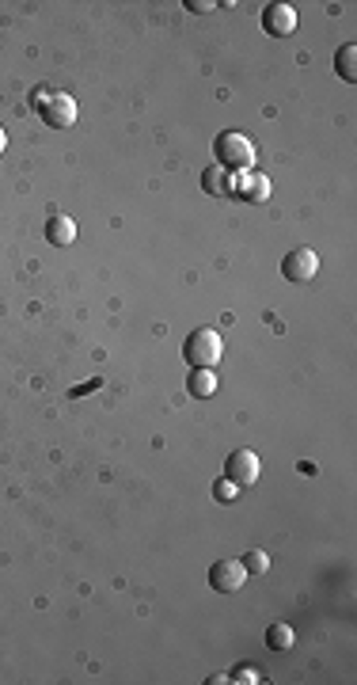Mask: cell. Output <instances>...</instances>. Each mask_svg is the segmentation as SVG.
Masks as SVG:
<instances>
[{
  "instance_id": "obj_3",
  "label": "cell",
  "mask_w": 357,
  "mask_h": 685,
  "mask_svg": "<svg viewBox=\"0 0 357 685\" xmlns=\"http://www.w3.org/2000/svg\"><path fill=\"white\" fill-rule=\"evenodd\" d=\"M262 465H259V453L254 450H232L224 461V480H232L236 488H251L259 480Z\"/></svg>"
},
{
  "instance_id": "obj_1",
  "label": "cell",
  "mask_w": 357,
  "mask_h": 685,
  "mask_svg": "<svg viewBox=\"0 0 357 685\" xmlns=\"http://www.w3.org/2000/svg\"><path fill=\"white\" fill-rule=\"evenodd\" d=\"M213 164H221L224 172H251L254 168V142L244 130H224L213 137Z\"/></svg>"
},
{
  "instance_id": "obj_8",
  "label": "cell",
  "mask_w": 357,
  "mask_h": 685,
  "mask_svg": "<svg viewBox=\"0 0 357 685\" xmlns=\"http://www.w3.org/2000/svg\"><path fill=\"white\" fill-rule=\"evenodd\" d=\"M46 240L54 248H69L76 240V221L69 218V213H54V218L46 221Z\"/></svg>"
},
{
  "instance_id": "obj_19",
  "label": "cell",
  "mask_w": 357,
  "mask_h": 685,
  "mask_svg": "<svg viewBox=\"0 0 357 685\" xmlns=\"http://www.w3.org/2000/svg\"><path fill=\"white\" fill-rule=\"evenodd\" d=\"M8 149V134H4V126H0V152Z\"/></svg>"
},
{
  "instance_id": "obj_11",
  "label": "cell",
  "mask_w": 357,
  "mask_h": 685,
  "mask_svg": "<svg viewBox=\"0 0 357 685\" xmlns=\"http://www.w3.org/2000/svg\"><path fill=\"white\" fill-rule=\"evenodd\" d=\"M335 69H338V76L342 81H357V46L353 42H346V46H338V54H335Z\"/></svg>"
},
{
  "instance_id": "obj_12",
  "label": "cell",
  "mask_w": 357,
  "mask_h": 685,
  "mask_svg": "<svg viewBox=\"0 0 357 685\" xmlns=\"http://www.w3.org/2000/svg\"><path fill=\"white\" fill-rule=\"evenodd\" d=\"M270 180H266V175L262 172H251L247 175V187H244V195H239V198H247V202H266V198H270Z\"/></svg>"
},
{
  "instance_id": "obj_6",
  "label": "cell",
  "mask_w": 357,
  "mask_h": 685,
  "mask_svg": "<svg viewBox=\"0 0 357 685\" xmlns=\"http://www.w3.org/2000/svg\"><path fill=\"white\" fill-rule=\"evenodd\" d=\"M297 8L292 4H266L262 8V31L266 35H274V38H289L292 31H297Z\"/></svg>"
},
{
  "instance_id": "obj_4",
  "label": "cell",
  "mask_w": 357,
  "mask_h": 685,
  "mask_svg": "<svg viewBox=\"0 0 357 685\" xmlns=\"http://www.w3.org/2000/svg\"><path fill=\"white\" fill-rule=\"evenodd\" d=\"M282 274H285V282H312L320 274V256L312 248H292L282 259Z\"/></svg>"
},
{
  "instance_id": "obj_14",
  "label": "cell",
  "mask_w": 357,
  "mask_h": 685,
  "mask_svg": "<svg viewBox=\"0 0 357 685\" xmlns=\"http://www.w3.org/2000/svg\"><path fill=\"white\" fill-rule=\"evenodd\" d=\"M239 564H244L247 575H266V571H270V560H266V552H259V549H251Z\"/></svg>"
},
{
  "instance_id": "obj_13",
  "label": "cell",
  "mask_w": 357,
  "mask_h": 685,
  "mask_svg": "<svg viewBox=\"0 0 357 685\" xmlns=\"http://www.w3.org/2000/svg\"><path fill=\"white\" fill-rule=\"evenodd\" d=\"M292 640H297V636H292V628H289V625H282V620L266 628V643H270V651H289Z\"/></svg>"
},
{
  "instance_id": "obj_5",
  "label": "cell",
  "mask_w": 357,
  "mask_h": 685,
  "mask_svg": "<svg viewBox=\"0 0 357 685\" xmlns=\"http://www.w3.org/2000/svg\"><path fill=\"white\" fill-rule=\"evenodd\" d=\"M244 582H247V571H244V564H239V560H232V556H224V560H216L209 567V587L221 590V594L244 590Z\"/></svg>"
},
{
  "instance_id": "obj_17",
  "label": "cell",
  "mask_w": 357,
  "mask_h": 685,
  "mask_svg": "<svg viewBox=\"0 0 357 685\" xmlns=\"http://www.w3.org/2000/svg\"><path fill=\"white\" fill-rule=\"evenodd\" d=\"M186 8H190V12H198V16H209L216 4H213V0H186Z\"/></svg>"
},
{
  "instance_id": "obj_9",
  "label": "cell",
  "mask_w": 357,
  "mask_h": 685,
  "mask_svg": "<svg viewBox=\"0 0 357 685\" xmlns=\"http://www.w3.org/2000/svg\"><path fill=\"white\" fill-rule=\"evenodd\" d=\"M201 190H206V195H228V190H232V172H224L221 164H209L206 172H201Z\"/></svg>"
},
{
  "instance_id": "obj_16",
  "label": "cell",
  "mask_w": 357,
  "mask_h": 685,
  "mask_svg": "<svg viewBox=\"0 0 357 685\" xmlns=\"http://www.w3.org/2000/svg\"><path fill=\"white\" fill-rule=\"evenodd\" d=\"M236 495H239V488L232 484V480H216V484H213V499L216 503H236Z\"/></svg>"
},
{
  "instance_id": "obj_7",
  "label": "cell",
  "mask_w": 357,
  "mask_h": 685,
  "mask_svg": "<svg viewBox=\"0 0 357 685\" xmlns=\"http://www.w3.org/2000/svg\"><path fill=\"white\" fill-rule=\"evenodd\" d=\"M76 99L69 92H54V99L42 107V122L46 126H54V130H69V126H76Z\"/></svg>"
},
{
  "instance_id": "obj_18",
  "label": "cell",
  "mask_w": 357,
  "mask_h": 685,
  "mask_svg": "<svg viewBox=\"0 0 357 685\" xmlns=\"http://www.w3.org/2000/svg\"><path fill=\"white\" fill-rule=\"evenodd\" d=\"M49 99H54V92H49V88H34V99H31V104H34L38 111H42V107L49 104Z\"/></svg>"
},
{
  "instance_id": "obj_2",
  "label": "cell",
  "mask_w": 357,
  "mask_h": 685,
  "mask_svg": "<svg viewBox=\"0 0 357 685\" xmlns=\"http://www.w3.org/2000/svg\"><path fill=\"white\" fill-rule=\"evenodd\" d=\"M221 354H224V342L213 327H198V332H190L183 342V358L190 362V370H216Z\"/></svg>"
},
{
  "instance_id": "obj_10",
  "label": "cell",
  "mask_w": 357,
  "mask_h": 685,
  "mask_svg": "<svg viewBox=\"0 0 357 685\" xmlns=\"http://www.w3.org/2000/svg\"><path fill=\"white\" fill-rule=\"evenodd\" d=\"M186 389H190V396L194 400H209L216 392V373L213 370H194L186 377Z\"/></svg>"
},
{
  "instance_id": "obj_15",
  "label": "cell",
  "mask_w": 357,
  "mask_h": 685,
  "mask_svg": "<svg viewBox=\"0 0 357 685\" xmlns=\"http://www.w3.org/2000/svg\"><path fill=\"white\" fill-rule=\"evenodd\" d=\"M228 681H239V685H259L262 681V670L259 666H236L232 670V678Z\"/></svg>"
}]
</instances>
